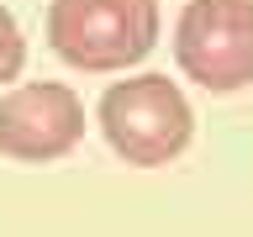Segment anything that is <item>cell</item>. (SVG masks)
Returning a JSON list of instances; mask_svg holds the SVG:
<instances>
[{
	"label": "cell",
	"instance_id": "obj_1",
	"mask_svg": "<svg viewBox=\"0 0 253 237\" xmlns=\"http://www.w3.org/2000/svg\"><path fill=\"white\" fill-rule=\"evenodd\" d=\"M47 42L69 69L116 74L158 42V0H53Z\"/></svg>",
	"mask_w": 253,
	"mask_h": 237
},
{
	"label": "cell",
	"instance_id": "obj_2",
	"mask_svg": "<svg viewBox=\"0 0 253 237\" xmlns=\"http://www.w3.org/2000/svg\"><path fill=\"white\" fill-rule=\"evenodd\" d=\"M190 126H195L190 100L169 74H132L100 95V132L137 169H158L179 158L190 142Z\"/></svg>",
	"mask_w": 253,
	"mask_h": 237
},
{
	"label": "cell",
	"instance_id": "obj_3",
	"mask_svg": "<svg viewBox=\"0 0 253 237\" xmlns=\"http://www.w3.org/2000/svg\"><path fill=\"white\" fill-rule=\"evenodd\" d=\"M174 58L211 95L253 84V0H190L174 21Z\"/></svg>",
	"mask_w": 253,
	"mask_h": 237
},
{
	"label": "cell",
	"instance_id": "obj_4",
	"mask_svg": "<svg viewBox=\"0 0 253 237\" xmlns=\"http://www.w3.org/2000/svg\"><path fill=\"white\" fill-rule=\"evenodd\" d=\"M84 137V100L58 79H32L0 95V153L16 163H53Z\"/></svg>",
	"mask_w": 253,
	"mask_h": 237
},
{
	"label": "cell",
	"instance_id": "obj_5",
	"mask_svg": "<svg viewBox=\"0 0 253 237\" xmlns=\"http://www.w3.org/2000/svg\"><path fill=\"white\" fill-rule=\"evenodd\" d=\"M21 63H27V37L16 27V16L0 5V84L21 74Z\"/></svg>",
	"mask_w": 253,
	"mask_h": 237
}]
</instances>
